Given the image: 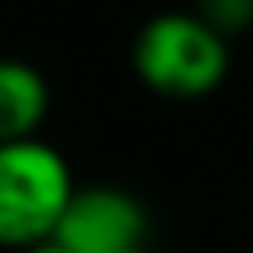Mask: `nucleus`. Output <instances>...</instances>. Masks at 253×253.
Listing matches in <instances>:
<instances>
[{
	"label": "nucleus",
	"mask_w": 253,
	"mask_h": 253,
	"mask_svg": "<svg viewBox=\"0 0 253 253\" xmlns=\"http://www.w3.org/2000/svg\"><path fill=\"white\" fill-rule=\"evenodd\" d=\"M198 16L221 40H233V36L249 32V24H253V0H210V4L198 8Z\"/></svg>",
	"instance_id": "5"
},
{
	"label": "nucleus",
	"mask_w": 253,
	"mask_h": 253,
	"mask_svg": "<svg viewBox=\"0 0 253 253\" xmlns=\"http://www.w3.org/2000/svg\"><path fill=\"white\" fill-rule=\"evenodd\" d=\"M75 194L67 158L36 138L0 146V249H32L55 237V225Z\"/></svg>",
	"instance_id": "2"
},
{
	"label": "nucleus",
	"mask_w": 253,
	"mask_h": 253,
	"mask_svg": "<svg viewBox=\"0 0 253 253\" xmlns=\"http://www.w3.org/2000/svg\"><path fill=\"white\" fill-rule=\"evenodd\" d=\"M146 229H150L146 206L130 190L75 186L51 241L67 253H138Z\"/></svg>",
	"instance_id": "3"
},
{
	"label": "nucleus",
	"mask_w": 253,
	"mask_h": 253,
	"mask_svg": "<svg viewBox=\"0 0 253 253\" xmlns=\"http://www.w3.org/2000/svg\"><path fill=\"white\" fill-rule=\"evenodd\" d=\"M130 63L146 91L194 103L225 83L229 40H221L198 12H158L138 28Z\"/></svg>",
	"instance_id": "1"
},
{
	"label": "nucleus",
	"mask_w": 253,
	"mask_h": 253,
	"mask_svg": "<svg viewBox=\"0 0 253 253\" xmlns=\"http://www.w3.org/2000/svg\"><path fill=\"white\" fill-rule=\"evenodd\" d=\"M47 79L32 63L0 55V146L36 138L40 123L47 119Z\"/></svg>",
	"instance_id": "4"
},
{
	"label": "nucleus",
	"mask_w": 253,
	"mask_h": 253,
	"mask_svg": "<svg viewBox=\"0 0 253 253\" xmlns=\"http://www.w3.org/2000/svg\"><path fill=\"white\" fill-rule=\"evenodd\" d=\"M138 253H146V249H138Z\"/></svg>",
	"instance_id": "7"
},
{
	"label": "nucleus",
	"mask_w": 253,
	"mask_h": 253,
	"mask_svg": "<svg viewBox=\"0 0 253 253\" xmlns=\"http://www.w3.org/2000/svg\"><path fill=\"white\" fill-rule=\"evenodd\" d=\"M24 253H67V249H59L55 241H43V245H32V249H24Z\"/></svg>",
	"instance_id": "6"
}]
</instances>
